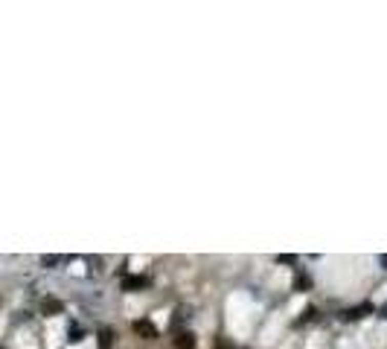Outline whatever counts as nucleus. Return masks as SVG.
<instances>
[{
	"label": "nucleus",
	"mask_w": 387,
	"mask_h": 349,
	"mask_svg": "<svg viewBox=\"0 0 387 349\" xmlns=\"http://www.w3.org/2000/svg\"><path fill=\"white\" fill-rule=\"evenodd\" d=\"M62 300H55V297H44L41 300V314H47V317H55V314H62Z\"/></svg>",
	"instance_id": "nucleus-2"
},
{
	"label": "nucleus",
	"mask_w": 387,
	"mask_h": 349,
	"mask_svg": "<svg viewBox=\"0 0 387 349\" xmlns=\"http://www.w3.org/2000/svg\"><path fill=\"white\" fill-rule=\"evenodd\" d=\"M146 285H149V279H146V277H128V279H126V288H128V291H131V288H146Z\"/></svg>",
	"instance_id": "nucleus-6"
},
{
	"label": "nucleus",
	"mask_w": 387,
	"mask_h": 349,
	"mask_svg": "<svg viewBox=\"0 0 387 349\" xmlns=\"http://www.w3.org/2000/svg\"><path fill=\"white\" fill-rule=\"evenodd\" d=\"M111 343H114V332H111V329H102V332H99V349H111Z\"/></svg>",
	"instance_id": "nucleus-5"
},
{
	"label": "nucleus",
	"mask_w": 387,
	"mask_h": 349,
	"mask_svg": "<svg viewBox=\"0 0 387 349\" xmlns=\"http://www.w3.org/2000/svg\"><path fill=\"white\" fill-rule=\"evenodd\" d=\"M381 317H387V305H384V309H381Z\"/></svg>",
	"instance_id": "nucleus-10"
},
{
	"label": "nucleus",
	"mask_w": 387,
	"mask_h": 349,
	"mask_svg": "<svg viewBox=\"0 0 387 349\" xmlns=\"http://www.w3.org/2000/svg\"><path fill=\"white\" fill-rule=\"evenodd\" d=\"M134 332L140 335V338H146V340H154V338H157V326H154L152 320H137V323H134Z\"/></svg>",
	"instance_id": "nucleus-1"
},
{
	"label": "nucleus",
	"mask_w": 387,
	"mask_h": 349,
	"mask_svg": "<svg viewBox=\"0 0 387 349\" xmlns=\"http://www.w3.org/2000/svg\"><path fill=\"white\" fill-rule=\"evenodd\" d=\"M67 340H70V343H79V340H82V329H79V326H70V338H67Z\"/></svg>",
	"instance_id": "nucleus-7"
},
{
	"label": "nucleus",
	"mask_w": 387,
	"mask_h": 349,
	"mask_svg": "<svg viewBox=\"0 0 387 349\" xmlns=\"http://www.w3.org/2000/svg\"><path fill=\"white\" fill-rule=\"evenodd\" d=\"M58 262H62V256H44L41 265H44V268H53V265H58Z\"/></svg>",
	"instance_id": "nucleus-8"
},
{
	"label": "nucleus",
	"mask_w": 387,
	"mask_h": 349,
	"mask_svg": "<svg viewBox=\"0 0 387 349\" xmlns=\"http://www.w3.org/2000/svg\"><path fill=\"white\" fill-rule=\"evenodd\" d=\"M370 312H373V305H370V303L355 305L352 312H347V320H358V317H364V314H370Z\"/></svg>",
	"instance_id": "nucleus-4"
},
{
	"label": "nucleus",
	"mask_w": 387,
	"mask_h": 349,
	"mask_svg": "<svg viewBox=\"0 0 387 349\" xmlns=\"http://www.w3.org/2000/svg\"><path fill=\"white\" fill-rule=\"evenodd\" d=\"M277 262H282V265H294V262H297V256H277Z\"/></svg>",
	"instance_id": "nucleus-9"
},
{
	"label": "nucleus",
	"mask_w": 387,
	"mask_h": 349,
	"mask_svg": "<svg viewBox=\"0 0 387 349\" xmlns=\"http://www.w3.org/2000/svg\"><path fill=\"white\" fill-rule=\"evenodd\" d=\"M175 346H180V349H195V340H192V335H189V332H178V335H175Z\"/></svg>",
	"instance_id": "nucleus-3"
}]
</instances>
